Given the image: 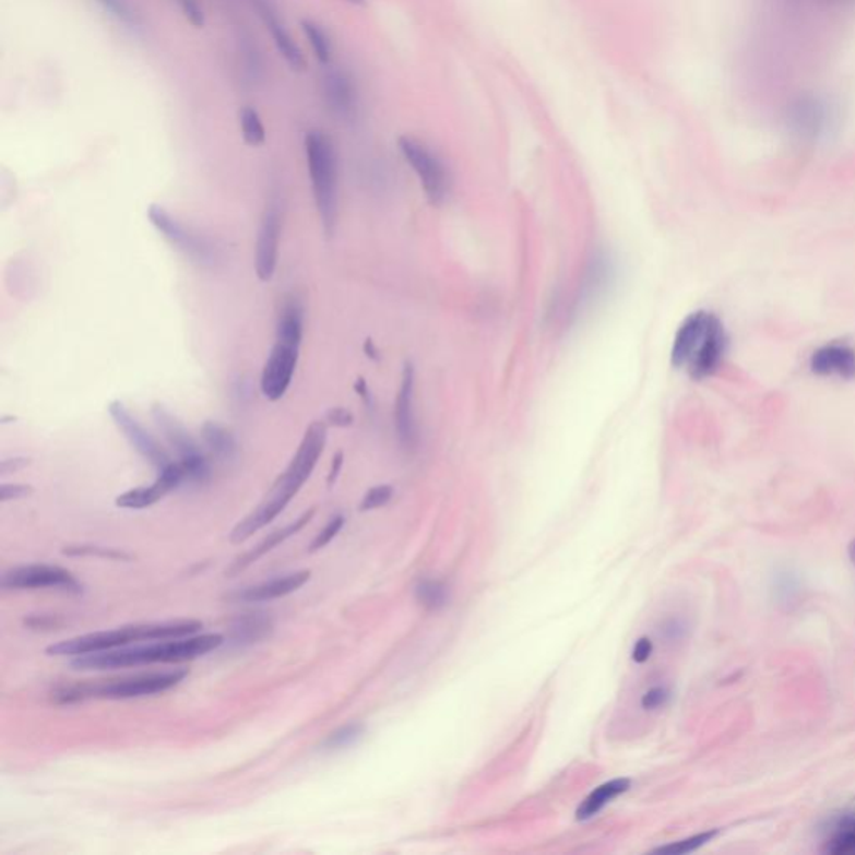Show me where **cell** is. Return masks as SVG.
<instances>
[{
	"mask_svg": "<svg viewBox=\"0 0 855 855\" xmlns=\"http://www.w3.org/2000/svg\"><path fill=\"white\" fill-rule=\"evenodd\" d=\"M326 421H312L306 428L301 443H299L295 456L289 462L288 468L277 476L276 482H274L271 490L268 491L266 498L261 501L260 507L256 508L252 513H249L245 520H241L235 526L231 535H229L231 544H242V542L251 538L256 532H260L264 526L270 525L274 519H277L283 513L284 508L288 507L289 501L298 495L302 485L308 482L309 476L317 468L324 447H326Z\"/></svg>",
	"mask_w": 855,
	"mask_h": 855,
	"instance_id": "cell-1",
	"label": "cell"
},
{
	"mask_svg": "<svg viewBox=\"0 0 855 855\" xmlns=\"http://www.w3.org/2000/svg\"><path fill=\"white\" fill-rule=\"evenodd\" d=\"M226 642L219 633L182 637V639L161 640L147 646L126 650H106V652L85 653L72 661L75 670H116V668L139 667V665L173 664V662L194 661L206 653L219 649Z\"/></svg>",
	"mask_w": 855,
	"mask_h": 855,
	"instance_id": "cell-2",
	"label": "cell"
},
{
	"mask_svg": "<svg viewBox=\"0 0 855 855\" xmlns=\"http://www.w3.org/2000/svg\"><path fill=\"white\" fill-rule=\"evenodd\" d=\"M203 629V621L176 620L163 621V624H144L122 627V629L109 630V632L90 633V636L75 637L64 642L50 645L46 650L49 655H71L79 657L85 653L106 652V650L121 649L129 643L142 642V640H170L194 636Z\"/></svg>",
	"mask_w": 855,
	"mask_h": 855,
	"instance_id": "cell-3",
	"label": "cell"
},
{
	"mask_svg": "<svg viewBox=\"0 0 855 855\" xmlns=\"http://www.w3.org/2000/svg\"><path fill=\"white\" fill-rule=\"evenodd\" d=\"M305 153L318 214L324 233L331 236L337 223L336 147L326 132L314 129L306 134Z\"/></svg>",
	"mask_w": 855,
	"mask_h": 855,
	"instance_id": "cell-4",
	"label": "cell"
},
{
	"mask_svg": "<svg viewBox=\"0 0 855 855\" xmlns=\"http://www.w3.org/2000/svg\"><path fill=\"white\" fill-rule=\"evenodd\" d=\"M188 677V670L157 672V674L135 675V677L110 680L107 684H85V686L66 687L57 690L54 699L59 703L81 702L85 699H135V697L154 696L166 692L178 686Z\"/></svg>",
	"mask_w": 855,
	"mask_h": 855,
	"instance_id": "cell-5",
	"label": "cell"
},
{
	"mask_svg": "<svg viewBox=\"0 0 855 855\" xmlns=\"http://www.w3.org/2000/svg\"><path fill=\"white\" fill-rule=\"evenodd\" d=\"M151 415L166 443L178 454V463L185 472L186 483L188 485L206 483L211 478V463L206 451L186 430V426L163 405H154Z\"/></svg>",
	"mask_w": 855,
	"mask_h": 855,
	"instance_id": "cell-6",
	"label": "cell"
},
{
	"mask_svg": "<svg viewBox=\"0 0 855 855\" xmlns=\"http://www.w3.org/2000/svg\"><path fill=\"white\" fill-rule=\"evenodd\" d=\"M397 147L418 176L428 201L434 206H441L451 191V176L447 164L431 147L426 146L425 142L409 135L397 139Z\"/></svg>",
	"mask_w": 855,
	"mask_h": 855,
	"instance_id": "cell-7",
	"label": "cell"
},
{
	"mask_svg": "<svg viewBox=\"0 0 855 855\" xmlns=\"http://www.w3.org/2000/svg\"><path fill=\"white\" fill-rule=\"evenodd\" d=\"M147 217H150V223L156 227V231L173 248L178 249L186 258H189L192 263L199 264V266L211 268L219 261V251H217L216 246L210 239L198 235V233L185 226L166 207L161 206V204H151L147 207Z\"/></svg>",
	"mask_w": 855,
	"mask_h": 855,
	"instance_id": "cell-8",
	"label": "cell"
},
{
	"mask_svg": "<svg viewBox=\"0 0 855 855\" xmlns=\"http://www.w3.org/2000/svg\"><path fill=\"white\" fill-rule=\"evenodd\" d=\"M110 418H112L114 425L118 426V430L124 435L126 440L131 443V447L141 454L142 459L150 462L154 468H166L169 463L175 462L170 459V454L164 450L163 444L147 431L146 426L142 425L131 412L128 406L121 402V400H114L107 406Z\"/></svg>",
	"mask_w": 855,
	"mask_h": 855,
	"instance_id": "cell-9",
	"label": "cell"
},
{
	"mask_svg": "<svg viewBox=\"0 0 855 855\" xmlns=\"http://www.w3.org/2000/svg\"><path fill=\"white\" fill-rule=\"evenodd\" d=\"M299 361V346L276 341L261 371L260 390L270 402H280L288 393Z\"/></svg>",
	"mask_w": 855,
	"mask_h": 855,
	"instance_id": "cell-10",
	"label": "cell"
},
{
	"mask_svg": "<svg viewBox=\"0 0 855 855\" xmlns=\"http://www.w3.org/2000/svg\"><path fill=\"white\" fill-rule=\"evenodd\" d=\"M2 586L5 590L56 589L71 593H81L82 589L71 572L54 565H27L9 570Z\"/></svg>",
	"mask_w": 855,
	"mask_h": 855,
	"instance_id": "cell-11",
	"label": "cell"
},
{
	"mask_svg": "<svg viewBox=\"0 0 855 855\" xmlns=\"http://www.w3.org/2000/svg\"><path fill=\"white\" fill-rule=\"evenodd\" d=\"M727 348V331H725L721 318L715 314L709 330H706L705 336L702 337L696 352H693L692 358L687 363L686 369L689 377L696 381L714 377L719 368H721L722 361H724Z\"/></svg>",
	"mask_w": 855,
	"mask_h": 855,
	"instance_id": "cell-12",
	"label": "cell"
},
{
	"mask_svg": "<svg viewBox=\"0 0 855 855\" xmlns=\"http://www.w3.org/2000/svg\"><path fill=\"white\" fill-rule=\"evenodd\" d=\"M394 430L403 450L415 451L419 443L418 421L415 412V368L406 363L402 384L394 402Z\"/></svg>",
	"mask_w": 855,
	"mask_h": 855,
	"instance_id": "cell-13",
	"label": "cell"
},
{
	"mask_svg": "<svg viewBox=\"0 0 855 855\" xmlns=\"http://www.w3.org/2000/svg\"><path fill=\"white\" fill-rule=\"evenodd\" d=\"M186 485V475L178 460L157 472V478L147 487L132 488L116 498V504L126 510H144L163 500L167 494Z\"/></svg>",
	"mask_w": 855,
	"mask_h": 855,
	"instance_id": "cell-14",
	"label": "cell"
},
{
	"mask_svg": "<svg viewBox=\"0 0 855 855\" xmlns=\"http://www.w3.org/2000/svg\"><path fill=\"white\" fill-rule=\"evenodd\" d=\"M281 214L276 206H268L261 217L256 239L254 271L263 283L273 280L280 258Z\"/></svg>",
	"mask_w": 855,
	"mask_h": 855,
	"instance_id": "cell-15",
	"label": "cell"
},
{
	"mask_svg": "<svg viewBox=\"0 0 855 855\" xmlns=\"http://www.w3.org/2000/svg\"><path fill=\"white\" fill-rule=\"evenodd\" d=\"M323 93L328 107L337 119L355 121L358 116V90L352 75L341 69H331L323 78Z\"/></svg>",
	"mask_w": 855,
	"mask_h": 855,
	"instance_id": "cell-16",
	"label": "cell"
},
{
	"mask_svg": "<svg viewBox=\"0 0 855 855\" xmlns=\"http://www.w3.org/2000/svg\"><path fill=\"white\" fill-rule=\"evenodd\" d=\"M809 368L817 377L855 380V348L839 341L819 346L810 355Z\"/></svg>",
	"mask_w": 855,
	"mask_h": 855,
	"instance_id": "cell-17",
	"label": "cell"
},
{
	"mask_svg": "<svg viewBox=\"0 0 855 855\" xmlns=\"http://www.w3.org/2000/svg\"><path fill=\"white\" fill-rule=\"evenodd\" d=\"M714 312L696 311L684 320L678 326L677 334L672 345L670 361L674 368L686 369L690 356L696 352L703 334L709 330L710 323L714 320Z\"/></svg>",
	"mask_w": 855,
	"mask_h": 855,
	"instance_id": "cell-18",
	"label": "cell"
},
{
	"mask_svg": "<svg viewBox=\"0 0 855 855\" xmlns=\"http://www.w3.org/2000/svg\"><path fill=\"white\" fill-rule=\"evenodd\" d=\"M258 11H260L261 19H263L266 27L270 28L274 46H276L277 52L281 54V57L286 61V64H288L293 71H305V54H302L301 47L296 44V40L293 39L286 25L280 21L274 9L268 4L266 0H258Z\"/></svg>",
	"mask_w": 855,
	"mask_h": 855,
	"instance_id": "cell-19",
	"label": "cell"
},
{
	"mask_svg": "<svg viewBox=\"0 0 855 855\" xmlns=\"http://www.w3.org/2000/svg\"><path fill=\"white\" fill-rule=\"evenodd\" d=\"M314 513H317V510L311 508V510L305 511V513H302V515L299 516L296 522L289 523V525L283 526V529L270 533V535H268L260 545H256V547L252 548V550H249L248 554L239 557L238 560H236L235 563L229 567V570H227V575L235 577L236 573L242 572V570H246L249 565L254 563V561L260 560L261 557H264V555L270 554L271 550H274L277 545L283 544V542L292 538V536L296 535V533L301 532V530L305 529L309 522H311Z\"/></svg>",
	"mask_w": 855,
	"mask_h": 855,
	"instance_id": "cell-20",
	"label": "cell"
},
{
	"mask_svg": "<svg viewBox=\"0 0 855 855\" xmlns=\"http://www.w3.org/2000/svg\"><path fill=\"white\" fill-rule=\"evenodd\" d=\"M309 579H311L309 570L288 573V575L268 580V582L260 583V585L249 586V589L236 593L235 598L238 602H248V604L274 601V598H281V596L289 595V593L301 589L305 583L309 582Z\"/></svg>",
	"mask_w": 855,
	"mask_h": 855,
	"instance_id": "cell-21",
	"label": "cell"
},
{
	"mask_svg": "<svg viewBox=\"0 0 855 855\" xmlns=\"http://www.w3.org/2000/svg\"><path fill=\"white\" fill-rule=\"evenodd\" d=\"M273 621L264 614H248L236 618L229 630V642L236 646L251 645L270 637Z\"/></svg>",
	"mask_w": 855,
	"mask_h": 855,
	"instance_id": "cell-22",
	"label": "cell"
},
{
	"mask_svg": "<svg viewBox=\"0 0 855 855\" xmlns=\"http://www.w3.org/2000/svg\"><path fill=\"white\" fill-rule=\"evenodd\" d=\"M204 447L221 462H233L238 454V441L229 428L217 421H206L201 426Z\"/></svg>",
	"mask_w": 855,
	"mask_h": 855,
	"instance_id": "cell-23",
	"label": "cell"
},
{
	"mask_svg": "<svg viewBox=\"0 0 855 855\" xmlns=\"http://www.w3.org/2000/svg\"><path fill=\"white\" fill-rule=\"evenodd\" d=\"M630 779H615V781L605 782L601 787H596L592 794L580 804L577 809V820H590L596 814L604 810L605 806L617 799L618 795L625 794L630 788Z\"/></svg>",
	"mask_w": 855,
	"mask_h": 855,
	"instance_id": "cell-24",
	"label": "cell"
},
{
	"mask_svg": "<svg viewBox=\"0 0 855 855\" xmlns=\"http://www.w3.org/2000/svg\"><path fill=\"white\" fill-rule=\"evenodd\" d=\"M302 333H305V311L296 299L284 302L276 324V341L301 346Z\"/></svg>",
	"mask_w": 855,
	"mask_h": 855,
	"instance_id": "cell-25",
	"label": "cell"
},
{
	"mask_svg": "<svg viewBox=\"0 0 855 855\" xmlns=\"http://www.w3.org/2000/svg\"><path fill=\"white\" fill-rule=\"evenodd\" d=\"M611 273L614 270H611L610 258L605 252L596 254L590 264L589 276H586L585 286L582 289V305L592 301L593 298L607 289L605 286L610 283Z\"/></svg>",
	"mask_w": 855,
	"mask_h": 855,
	"instance_id": "cell-26",
	"label": "cell"
},
{
	"mask_svg": "<svg viewBox=\"0 0 855 855\" xmlns=\"http://www.w3.org/2000/svg\"><path fill=\"white\" fill-rule=\"evenodd\" d=\"M772 592L779 605L791 607L792 604H797L803 593V580L799 573H795L791 568L777 570L772 579Z\"/></svg>",
	"mask_w": 855,
	"mask_h": 855,
	"instance_id": "cell-27",
	"label": "cell"
},
{
	"mask_svg": "<svg viewBox=\"0 0 855 855\" xmlns=\"http://www.w3.org/2000/svg\"><path fill=\"white\" fill-rule=\"evenodd\" d=\"M823 852L832 855H855V814L835 823L834 834L826 842Z\"/></svg>",
	"mask_w": 855,
	"mask_h": 855,
	"instance_id": "cell-28",
	"label": "cell"
},
{
	"mask_svg": "<svg viewBox=\"0 0 855 855\" xmlns=\"http://www.w3.org/2000/svg\"><path fill=\"white\" fill-rule=\"evenodd\" d=\"M416 601L426 610H441L450 601V590L440 580H423L415 589Z\"/></svg>",
	"mask_w": 855,
	"mask_h": 855,
	"instance_id": "cell-29",
	"label": "cell"
},
{
	"mask_svg": "<svg viewBox=\"0 0 855 855\" xmlns=\"http://www.w3.org/2000/svg\"><path fill=\"white\" fill-rule=\"evenodd\" d=\"M239 128H241L242 139L249 146H263L266 142V128L254 107L246 106L239 110Z\"/></svg>",
	"mask_w": 855,
	"mask_h": 855,
	"instance_id": "cell-30",
	"label": "cell"
},
{
	"mask_svg": "<svg viewBox=\"0 0 855 855\" xmlns=\"http://www.w3.org/2000/svg\"><path fill=\"white\" fill-rule=\"evenodd\" d=\"M301 28L306 39L311 44L312 52L317 56L318 61L321 64H330L333 47H331L330 36H328L326 31L317 22L308 21V19L301 22Z\"/></svg>",
	"mask_w": 855,
	"mask_h": 855,
	"instance_id": "cell-31",
	"label": "cell"
},
{
	"mask_svg": "<svg viewBox=\"0 0 855 855\" xmlns=\"http://www.w3.org/2000/svg\"><path fill=\"white\" fill-rule=\"evenodd\" d=\"M365 735V725L348 724L345 727L337 728L336 732L330 735L323 743L324 750H341L348 749V747L355 746L359 738Z\"/></svg>",
	"mask_w": 855,
	"mask_h": 855,
	"instance_id": "cell-32",
	"label": "cell"
},
{
	"mask_svg": "<svg viewBox=\"0 0 855 855\" xmlns=\"http://www.w3.org/2000/svg\"><path fill=\"white\" fill-rule=\"evenodd\" d=\"M717 835V829H712V831L700 832V834L692 835V838L689 839H684V841L674 842V844L655 848V852H658V854L668 855L690 854V852L699 851V848L703 847V845L714 841Z\"/></svg>",
	"mask_w": 855,
	"mask_h": 855,
	"instance_id": "cell-33",
	"label": "cell"
},
{
	"mask_svg": "<svg viewBox=\"0 0 855 855\" xmlns=\"http://www.w3.org/2000/svg\"><path fill=\"white\" fill-rule=\"evenodd\" d=\"M62 554L69 557H100L109 560H131V555L116 548L97 547V545H71L66 547Z\"/></svg>",
	"mask_w": 855,
	"mask_h": 855,
	"instance_id": "cell-34",
	"label": "cell"
},
{
	"mask_svg": "<svg viewBox=\"0 0 855 855\" xmlns=\"http://www.w3.org/2000/svg\"><path fill=\"white\" fill-rule=\"evenodd\" d=\"M97 4L112 15L116 21L122 22L126 25H141V17L138 12L126 2V0H96Z\"/></svg>",
	"mask_w": 855,
	"mask_h": 855,
	"instance_id": "cell-35",
	"label": "cell"
},
{
	"mask_svg": "<svg viewBox=\"0 0 855 855\" xmlns=\"http://www.w3.org/2000/svg\"><path fill=\"white\" fill-rule=\"evenodd\" d=\"M391 498H393V487H390V485H378V487H373L371 490L366 491L361 503H359V510H377V508L390 503Z\"/></svg>",
	"mask_w": 855,
	"mask_h": 855,
	"instance_id": "cell-36",
	"label": "cell"
},
{
	"mask_svg": "<svg viewBox=\"0 0 855 855\" xmlns=\"http://www.w3.org/2000/svg\"><path fill=\"white\" fill-rule=\"evenodd\" d=\"M343 526H345V516H333V519L328 522V525L318 533L317 538L312 539L309 551H318L321 550V548L326 547L330 542H333L334 536L343 530Z\"/></svg>",
	"mask_w": 855,
	"mask_h": 855,
	"instance_id": "cell-37",
	"label": "cell"
},
{
	"mask_svg": "<svg viewBox=\"0 0 855 855\" xmlns=\"http://www.w3.org/2000/svg\"><path fill=\"white\" fill-rule=\"evenodd\" d=\"M176 2H178L179 9H181L186 21H188L192 27H204V24H206V14H204L203 8L199 4V0H176Z\"/></svg>",
	"mask_w": 855,
	"mask_h": 855,
	"instance_id": "cell-38",
	"label": "cell"
},
{
	"mask_svg": "<svg viewBox=\"0 0 855 855\" xmlns=\"http://www.w3.org/2000/svg\"><path fill=\"white\" fill-rule=\"evenodd\" d=\"M355 423V415L343 406H334L326 412V425L336 426V428H348Z\"/></svg>",
	"mask_w": 855,
	"mask_h": 855,
	"instance_id": "cell-39",
	"label": "cell"
},
{
	"mask_svg": "<svg viewBox=\"0 0 855 855\" xmlns=\"http://www.w3.org/2000/svg\"><path fill=\"white\" fill-rule=\"evenodd\" d=\"M668 697H670V693H668V690L665 689V687H653V689H650L649 692L642 697V709H661V706H664L665 703H667Z\"/></svg>",
	"mask_w": 855,
	"mask_h": 855,
	"instance_id": "cell-40",
	"label": "cell"
},
{
	"mask_svg": "<svg viewBox=\"0 0 855 855\" xmlns=\"http://www.w3.org/2000/svg\"><path fill=\"white\" fill-rule=\"evenodd\" d=\"M31 494H33V487H28V485H17V483L8 485V483H4L2 488H0V500H19V498L28 497Z\"/></svg>",
	"mask_w": 855,
	"mask_h": 855,
	"instance_id": "cell-41",
	"label": "cell"
},
{
	"mask_svg": "<svg viewBox=\"0 0 855 855\" xmlns=\"http://www.w3.org/2000/svg\"><path fill=\"white\" fill-rule=\"evenodd\" d=\"M662 632H664L665 639L668 640L684 639V637H686L687 633L686 621L680 620V618H670V620L665 621L664 629H662Z\"/></svg>",
	"mask_w": 855,
	"mask_h": 855,
	"instance_id": "cell-42",
	"label": "cell"
},
{
	"mask_svg": "<svg viewBox=\"0 0 855 855\" xmlns=\"http://www.w3.org/2000/svg\"><path fill=\"white\" fill-rule=\"evenodd\" d=\"M25 625L31 629L47 630L59 627L61 620L57 617H50V615H33V617L25 618Z\"/></svg>",
	"mask_w": 855,
	"mask_h": 855,
	"instance_id": "cell-43",
	"label": "cell"
},
{
	"mask_svg": "<svg viewBox=\"0 0 855 855\" xmlns=\"http://www.w3.org/2000/svg\"><path fill=\"white\" fill-rule=\"evenodd\" d=\"M653 643L652 640L642 637L639 642L633 646L632 658L637 664H645L650 657H652Z\"/></svg>",
	"mask_w": 855,
	"mask_h": 855,
	"instance_id": "cell-44",
	"label": "cell"
},
{
	"mask_svg": "<svg viewBox=\"0 0 855 855\" xmlns=\"http://www.w3.org/2000/svg\"><path fill=\"white\" fill-rule=\"evenodd\" d=\"M343 463H345V454H343V451H337L333 460H331L330 475H328V485L330 487H333L334 483H336L341 468H343Z\"/></svg>",
	"mask_w": 855,
	"mask_h": 855,
	"instance_id": "cell-45",
	"label": "cell"
},
{
	"mask_svg": "<svg viewBox=\"0 0 855 855\" xmlns=\"http://www.w3.org/2000/svg\"><path fill=\"white\" fill-rule=\"evenodd\" d=\"M27 465L28 460L25 459L4 460L2 465H0V473H2V475H8V473L17 472V470L24 468V466Z\"/></svg>",
	"mask_w": 855,
	"mask_h": 855,
	"instance_id": "cell-46",
	"label": "cell"
},
{
	"mask_svg": "<svg viewBox=\"0 0 855 855\" xmlns=\"http://www.w3.org/2000/svg\"><path fill=\"white\" fill-rule=\"evenodd\" d=\"M355 391L359 394V397H361L366 405H371V393H369L368 383H366L365 378H358V380H356Z\"/></svg>",
	"mask_w": 855,
	"mask_h": 855,
	"instance_id": "cell-47",
	"label": "cell"
},
{
	"mask_svg": "<svg viewBox=\"0 0 855 855\" xmlns=\"http://www.w3.org/2000/svg\"><path fill=\"white\" fill-rule=\"evenodd\" d=\"M363 349H365L366 356H368L369 359H380V352H378L373 340H366Z\"/></svg>",
	"mask_w": 855,
	"mask_h": 855,
	"instance_id": "cell-48",
	"label": "cell"
},
{
	"mask_svg": "<svg viewBox=\"0 0 855 855\" xmlns=\"http://www.w3.org/2000/svg\"><path fill=\"white\" fill-rule=\"evenodd\" d=\"M847 555H848V560H851V563L854 565L855 567V538H852L851 544H848Z\"/></svg>",
	"mask_w": 855,
	"mask_h": 855,
	"instance_id": "cell-49",
	"label": "cell"
},
{
	"mask_svg": "<svg viewBox=\"0 0 855 855\" xmlns=\"http://www.w3.org/2000/svg\"><path fill=\"white\" fill-rule=\"evenodd\" d=\"M345 2H348V4L352 5H365L366 0H345Z\"/></svg>",
	"mask_w": 855,
	"mask_h": 855,
	"instance_id": "cell-50",
	"label": "cell"
}]
</instances>
